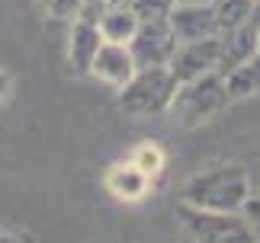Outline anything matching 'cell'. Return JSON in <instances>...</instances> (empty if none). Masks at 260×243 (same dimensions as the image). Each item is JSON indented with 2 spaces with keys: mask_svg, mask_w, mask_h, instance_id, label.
<instances>
[{
  "mask_svg": "<svg viewBox=\"0 0 260 243\" xmlns=\"http://www.w3.org/2000/svg\"><path fill=\"white\" fill-rule=\"evenodd\" d=\"M174 4H212V0H174Z\"/></svg>",
  "mask_w": 260,
  "mask_h": 243,
  "instance_id": "7402d4cb",
  "label": "cell"
},
{
  "mask_svg": "<svg viewBox=\"0 0 260 243\" xmlns=\"http://www.w3.org/2000/svg\"><path fill=\"white\" fill-rule=\"evenodd\" d=\"M90 74L100 77V80H103V84H109V87H122L125 80L135 74V61H132V55H128L125 45H119V42H103V45L96 48L93 61H90Z\"/></svg>",
  "mask_w": 260,
  "mask_h": 243,
  "instance_id": "9c48e42d",
  "label": "cell"
},
{
  "mask_svg": "<svg viewBox=\"0 0 260 243\" xmlns=\"http://www.w3.org/2000/svg\"><path fill=\"white\" fill-rule=\"evenodd\" d=\"M125 7L138 19H167V13L174 10V0H125Z\"/></svg>",
  "mask_w": 260,
  "mask_h": 243,
  "instance_id": "9a60e30c",
  "label": "cell"
},
{
  "mask_svg": "<svg viewBox=\"0 0 260 243\" xmlns=\"http://www.w3.org/2000/svg\"><path fill=\"white\" fill-rule=\"evenodd\" d=\"M42 7L52 19H74L81 0H42Z\"/></svg>",
  "mask_w": 260,
  "mask_h": 243,
  "instance_id": "ac0fdd59",
  "label": "cell"
},
{
  "mask_svg": "<svg viewBox=\"0 0 260 243\" xmlns=\"http://www.w3.org/2000/svg\"><path fill=\"white\" fill-rule=\"evenodd\" d=\"M257 52V26L251 23V16L244 23H238L225 32H218V74H228L232 67H238L244 58H251Z\"/></svg>",
  "mask_w": 260,
  "mask_h": 243,
  "instance_id": "ba28073f",
  "label": "cell"
},
{
  "mask_svg": "<svg viewBox=\"0 0 260 243\" xmlns=\"http://www.w3.org/2000/svg\"><path fill=\"white\" fill-rule=\"evenodd\" d=\"M228 106V90H225V77L218 70H206L193 80H183L177 84V93L171 99V115L180 122V125L193 128L203 125L212 115H218Z\"/></svg>",
  "mask_w": 260,
  "mask_h": 243,
  "instance_id": "7a4b0ae2",
  "label": "cell"
},
{
  "mask_svg": "<svg viewBox=\"0 0 260 243\" xmlns=\"http://www.w3.org/2000/svg\"><path fill=\"white\" fill-rule=\"evenodd\" d=\"M135 67H167L174 58L177 35L171 32L167 19H138V29L125 42Z\"/></svg>",
  "mask_w": 260,
  "mask_h": 243,
  "instance_id": "5b68a950",
  "label": "cell"
},
{
  "mask_svg": "<svg viewBox=\"0 0 260 243\" xmlns=\"http://www.w3.org/2000/svg\"><path fill=\"white\" fill-rule=\"evenodd\" d=\"M103 45V35L93 23L74 19L71 26V38H68V61H71L74 74H90V61H93L96 48Z\"/></svg>",
  "mask_w": 260,
  "mask_h": 243,
  "instance_id": "30bf717a",
  "label": "cell"
},
{
  "mask_svg": "<svg viewBox=\"0 0 260 243\" xmlns=\"http://www.w3.org/2000/svg\"><path fill=\"white\" fill-rule=\"evenodd\" d=\"M251 179L244 167L238 164H218L212 170L189 176L180 189V201L206 211H241L244 198L251 195Z\"/></svg>",
  "mask_w": 260,
  "mask_h": 243,
  "instance_id": "6da1fadb",
  "label": "cell"
},
{
  "mask_svg": "<svg viewBox=\"0 0 260 243\" xmlns=\"http://www.w3.org/2000/svg\"><path fill=\"white\" fill-rule=\"evenodd\" d=\"M106 189L113 192L116 198L135 201V198H142L145 192H148V176L132 164V160H128V164H116L106 173Z\"/></svg>",
  "mask_w": 260,
  "mask_h": 243,
  "instance_id": "8fae6325",
  "label": "cell"
},
{
  "mask_svg": "<svg viewBox=\"0 0 260 243\" xmlns=\"http://www.w3.org/2000/svg\"><path fill=\"white\" fill-rule=\"evenodd\" d=\"M106 0H81V7H77V16L74 19H84V23H100V16L106 13Z\"/></svg>",
  "mask_w": 260,
  "mask_h": 243,
  "instance_id": "d6986e66",
  "label": "cell"
},
{
  "mask_svg": "<svg viewBox=\"0 0 260 243\" xmlns=\"http://www.w3.org/2000/svg\"><path fill=\"white\" fill-rule=\"evenodd\" d=\"M132 164L142 170V173L151 179V176H157L164 170V157H161V150L157 147H151V144H145V147H138L135 150V157H132Z\"/></svg>",
  "mask_w": 260,
  "mask_h": 243,
  "instance_id": "2e32d148",
  "label": "cell"
},
{
  "mask_svg": "<svg viewBox=\"0 0 260 243\" xmlns=\"http://www.w3.org/2000/svg\"><path fill=\"white\" fill-rule=\"evenodd\" d=\"M225 90H228V99H244L260 93V48L225 74Z\"/></svg>",
  "mask_w": 260,
  "mask_h": 243,
  "instance_id": "7c38bea8",
  "label": "cell"
},
{
  "mask_svg": "<svg viewBox=\"0 0 260 243\" xmlns=\"http://www.w3.org/2000/svg\"><path fill=\"white\" fill-rule=\"evenodd\" d=\"M167 26L177 35V42H193V38L218 35L212 4H174V10L167 13Z\"/></svg>",
  "mask_w": 260,
  "mask_h": 243,
  "instance_id": "52a82bcc",
  "label": "cell"
},
{
  "mask_svg": "<svg viewBox=\"0 0 260 243\" xmlns=\"http://www.w3.org/2000/svg\"><path fill=\"white\" fill-rule=\"evenodd\" d=\"M96 29H100V35H103V42L125 45L128 38H132V32L138 29V16L125 4H116V7H106V13L100 16Z\"/></svg>",
  "mask_w": 260,
  "mask_h": 243,
  "instance_id": "4fadbf2b",
  "label": "cell"
},
{
  "mask_svg": "<svg viewBox=\"0 0 260 243\" xmlns=\"http://www.w3.org/2000/svg\"><path fill=\"white\" fill-rule=\"evenodd\" d=\"M10 90H13V80H10V74L7 70H0V103L10 96Z\"/></svg>",
  "mask_w": 260,
  "mask_h": 243,
  "instance_id": "ffe728a7",
  "label": "cell"
},
{
  "mask_svg": "<svg viewBox=\"0 0 260 243\" xmlns=\"http://www.w3.org/2000/svg\"><path fill=\"white\" fill-rule=\"evenodd\" d=\"M251 10H254V0H212V13H215L218 32L244 23V19L251 16Z\"/></svg>",
  "mask_w": 260,
  "mask_h": 243,
  "instance_id": "5bb4252c",
  "label": "cell"
},
{
  "mask_svg": "<svg viewBox=\"0 0 260 243\" xmlns=\"http://www.w3.org/2000/svg\"><path fill=\"white\" fill-rule=\"evenodd\" d=\"M251 23L260 26V0H254V10H251Z\"/></svg>",
  "mask_w": 260,
  "mask_h": 243,
  "instance_id": "44dd1931",
  "label": "cell"
},
{
  "mask_svg": "<svg viewBox=\"0 0 260 243\" xmlns=\"http://www.w3.org/2000/svg\"><path fill=\"white\" fill-rule=\"evenodd\" d=\"M241 218L247 221V227H251V234L260 240V192H257V195L251 192V195L244 198V205H241Z\"/></svg>",
  "mask_w": 260,
  "mask_h": 243,
  "instance_id": "e0dca14e",
  "label": "cell"
},
{
  "mask_svg": "<svg viewBox=\"0 0 260 243\" xmlns=\"http://www.w3.org/2000/svg\"><path fill=\"white\" fill-rule=\"evenodd\" d=\"M177 93V77L171 67H135V74L119 87V106L128 115L167 112Z\"/></svg>",
  "mask_w": 260,
  "mask_h": 243,
  "instance_id": "3957f363",
  "label": "cell"
},
{
  "mask_svg": "<svg viewBox=\"0 0 260 243\" xmlns=\"http://www.w3.org/2000/svg\"><path fill=\"white\" fill-rule=\"evenodd\" d=\"M180 224L193 240H209V243H222V240H254L247 221L241 218V211H206L193 208L180 201L177 208Z\"/></svg>",
  "mask_w": 260,
  "mask_h": 243,
  "instance_id": "277c9868",
  "label": "cell"
},
{
  "mask_svg": "<svg viewBox=\"0 0 260 243\" xmlns=\"http://www.w3.org/2000/svg\"><path fill=\"white\" fill-rule=\"evenodd\" d=\"M167 67L177 77V84L193 80L199 74H206V70H215L218 67V35L193 38V42H177L174 58L167 61Z\"/></svg>",
  "mask_w": 260,
  "mask_h": 243,
  "instance_id": "8992f818",
  "label": "cell"
}]
</instances>
